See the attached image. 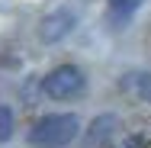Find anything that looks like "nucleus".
I'll return each instance as SVG.
<instances>
[{"mask_svg":"<svg viewBox=\"0 0 151 148\" xmlns=\"http://www.w3.org/2000/svg\"><path fill=\"white\" fill-rule=\"evenodd\" d=\"M81 132V119L74 113H52L42 116L29 129V142L35 148H68Z\"/></svg>","mask_w":151,"mask_h":148,"instance_id":"nucleus-1","label":"nucleus"},{"mask_svg":"<svg viewBox=\"0 0 151 148\" xmlns=\"http://www.w3.org/2000/svg\"><path fill=\"white\" fill-rule=\"evenodd\" d=\"M10 135H13V110L0 106V142H6Z\"/></svg>","mask_w":151,"mask_h":148,"instance_id":"nucleus-7","label":"nucleus"},{"mask_svg":"<svg viewBox=\"0 0 151 148\" xmlns=\"http://www.w3.org/2000/svg\"><path fill=\"white\" fill-rule=\"evenodd\" d=\"M106 3H109V10H113L116 19H125V16H132L145 0H106Z\"/></svg>","mask_w":151,"mask_h":148,"instance_id":"nucleus-5","label":"nucleus"},{"mask_svg":"<svg viewBox=\"0 0 151 148\" xmlns=\"http://www.w3.org/2000/svg\"><path fill=\"white\" fill-rule=\"evenodd\" d=\"M77 26V16L71 13V10H55V13H48L45 19H42V26H39V39L42 42H61L64 35H71V29Z\"/></svg>","mask_w":151,"mask_h":148,"instance_id":"nucleus-3","label":"nucleus"},{"mask_svg":"<svg viewBox=\"0 0 151 148\" xmlns=\"http://www.w3.org/2000/svg\"><path fill=\"white\" fill-rule=\"evenodd\" d=\"M116 129H119V116H113V113H106V116H96L90 122V129L84 132V148H106L113 142V135H116Z\"/></svg>","mask_w":151,"mask_h":148,"instance_id":"nucleus-4","label":"nucleus"},{"mask_svg":"<svg viewBox=\"0 0 151 148\" xmlns=\"http://www.w3.org/2000/svg\"><path fill=\"white\" fill-rule=\"evenodd\" d=\"M42 90L52 100H71V97H77L84 90V71L74 68V64H61L42 81Z\"/></svg>","mask_w":151,"mask_h":148,"instance_id":"nucleus-2","label":"nucleus"},{"mask_svg":"<svg viewBox=\"0 0 151 148\" xmlns=\"http://www.w3.org/2000/svg\"><path fill=\"white\" fill-rule=\"evenodd\" d=\"M132 87L145 103H151V74H132Z\"/></svg>","mask_w":151,"mask_h":148,"instance_id":"nucleus-6","label":"nucleus"}]
</instances>
